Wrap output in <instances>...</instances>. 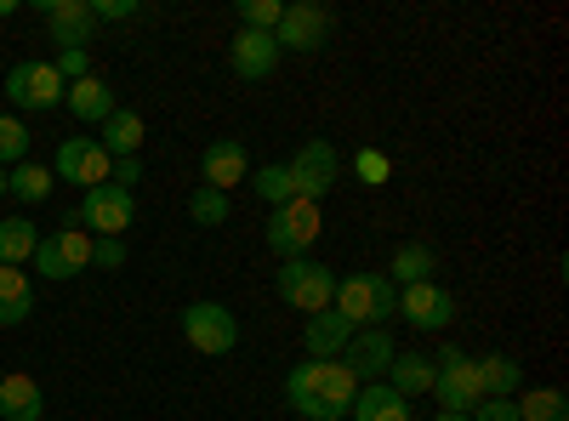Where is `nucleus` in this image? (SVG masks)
<instances>
[{
	"label": "nucleus",
	"mask_w": 569,
	"mask_h": 421,
	"mask_svg": "<svg viewBox=\"0 0 569 421\" xmlns=\"http://www.w3.org/2000/svg\"><path fill=\"white\" fill-rule=\"evenodd\" d=\"M359 393V377L342 359H302L291 377H284V404L302 421H348Z\"/></svg>",
	"instance_id": "obj_1"
},
{
	"label": "nucleus",
	"mask_w": 569,
	"mask_h": 421,
	"mask_svg": "<svg viewBox=\"0 0 569 421\" xmlns=\"http://www.w3.org/2000/svg\"><path fill=\"white\" fill-rule=\"evenodd\" d=\"M330 313H342L353 331H376L382 319L399 313V285H393L388 273H348V279H337Z\"/></svg>",
	"instance_id": "obj_2"
},
{
	"label": "nucleus",
	"mask_w": 569,
	"mask_h": 421,
	"mask_svg": "<svg viewBox=\"0 0 569 421\" xmlns=\"http://www.w3.org/2000/svg\"><path fill=\"white\" fill-rule=\"evenodd\" d=\"M273 291H279L284 308H297V313H325L330 297H337V273H330L325 262H313V257H291V262H279Z\"/></svg>",
	"instance_id": "obj_3"
},
{
	"label": "nucleus",
	"mask_w": 569,
	"mask_h": 421,
	"mask_svg": "<svg viewBox=\"0 0 569 421\" xmlns=\"http://www.w3.org/2000/svg\"><path fill=\"white\" fill-rule=\"evenodd\" d=\"M433 393H439V410L450 415H472L485 399V382H479V359L461 353V348H445L433 359Z\"/></svg>",
	"instance_id": "obj_4"
},
{
	"label": "nucleus",
	"mask_w": 569,
	"mask_h": 421,
	"mask_svg": "<svg viewBox=\"0 0 569 421\" xmlns=\"http://www.w3.org/2000/svg\"><path fill=\"white\" fill-rule=\"evenodd\" d=\"M177 324H182V337H188V348H194V353L222 359V353L240 348V319H233L222 302H188L177 313Z\"/></svg>",
	"instance_id": "obj_5"
},
{
	"label": "nucleus",
	"mask_w": 569,
	"mask_h": 421,
	"mask_svg": "<svg viewBox=\"0 0 569 421\" xmlns=\"http://www.w3.org/2000/svg\"><path fill=\"white\" fill-rule=\"evenodd\" d=\"M319 206L313 200H284L273 217H268V233H262V240H268V251L279 257V262H291V257H308V245L319 240Z\"/></svg>",
	"instance_id": "obj_6"
},
{
	"label": "nucleus",
	"mask_w": 569,
	"mask_h": 421,
	"mask_svg": "<svg viewBox=\"0 0 569 421\" xmlns=\"http://www.w3.org/2000/svg\"><path fill=\"white\" fill-rule=\"evenodd\" d=\"M284 171H291V189H297V200H325L330 189H337V177H342V160H337V149L325 143V137H308V143L284 160Z\"/></svg>",
	"instance_id": "obj_7"
},
{
	"label": "nucleus",
	"mask_w": 569,
	"mask_h": 421,
	"mask_svg": "<svg viewBox=\"0 0 569 421\" xmlns=\"http://www.w3.org/2000/svg\"><path fill=\"white\" fill-rule=\"evenodd\" d=\"M74 222L91 228L98 240H126V228L137 222V200H131L126 189H114V182H103V189H86V194H80Z\"/></svg>",
	"instance_id": "obj_8"
},
{
	"label": "nucleus",
	"mask_w": 569,
	"mask_h": 421,
	"mask_svg": "<svg viewBox=\"0 0 569 421\" xmlns=\"http://www.w3.org/2000/svg\"><path fill=\"white\" fill-rule=\"evenodd\" d=\"M330 7H319V0H284V18H279V29H273V46L279 52H319V46L330 40Z\"/></svg>",
	"instance_id": "obj_9"
},
{
	"label": "nucleus",
	"mask_w": 569,
	"mask_h": 421,
	"mask_svg": "<svg viewBox=\"0 0 569 421\" xmlns=\"http://www.w3.org/2000/svg\"><path fill=\"white\" fill-rule=\"evenodd\" d=\"M63 80H58V69L52 63H40V58H29V63H12V74H7V98H12V109H34V114H46V109H63Z\"/></svg>",
	"instance_id": "obj_10"
},
{
	"label": "nucleus",
	"mask_w": 569,
	"mask_h": 421,
	"mask_svg": "<svg viewBox=\"0 0 569 421\" xmlns=\"http://www.w3.org/2000/svg\"><path fill=\"white\" fill-rule=\"evenodd\" d=\"M34 268L46 279H74L91 268V233L86 228H58V233H46V240L34 245Z\"/></svg>",
	"instance_id": "obj_11"
},
{
	"label": "nucleus",
	"mask_w": 569,
	"mask_h": 421,
	"mask_svg": "<svg viewBox=\"0 0 569 421\" xmlns=\"http://www.w3.org/2000/svg\"><path fill=\"white\" fill-rule=\"evenodd\" d=\"M109 166H114V160L103 154L98 137H63L58 160H52V177H58V182H86V189H103Z\"/></svg>",
	"instance_id": "obj_12"
},
{
	"label": "nucleus",
	"mask_w": 569,
	"mask_h": 421,
	"mask_svg": "<svg viewBox=\"0 0 569 421\" xmlns=\"http://www.w3.org/2000/svg\"><path fill=\"white\" fill-rule=\"evenodd\" d=\"M40 18H46V34H52L58 52H86L91 29H98V18H91V0H46Z\"/></svg>",
	"instance_id": "obj_13"
},
{
	"label": "nucleus",
	"mask_w": 569,
	"mask_h": 421,
	"mask_svg": "<svg viewBox=\"0 0 569 421\" xmlns=\"http://www.w3.org/2000/svg\"><path fill=\"white\" fill-rule=\"evenodd\" d=\"M399 313L416 324V331H445V324L456 319V297L439 285V279H421V285L399 291Z\"/></svg>",
	"instance_id": "obj_14"
},
{
	"label": "nucleus",
	"mask_w": 569,
	"mask_h": 421,
	"mask_svg": "<svg viewBox=\"0 0 569 421\" xmlns=\"http://www.w3.org/2000/svg\"><path fill=\"white\" fill-rule=\"evenodd\" d=\"M200 177H206V189H217V194H228L233 182H246L251 177V154H246L240 137H217V143H206Z\"/></svg>",
	"instance_id": "obj_15"
},
{
	"label": "nucleus",
	"mask_w": 569,
	"mask_h": 421,
	"mask_svg": "<svg viewBox=\"0 0 569 421\" xmlns=\"http://www.w3.org/2000/svg\"><path fill=\"white\" fill-rule=\"evenodd\" d=\"M279 46H273V34H262V29H240L228 40V69L240 74V80H268L273 69H279Z\"/></svg>",
	"instance_id": "obj_16"
},
{
	"label": "nucleus",
	"mask_w": 569,
	"mask_h": 421,
	"mask_svg": "<svg viewBox=\"0 0 569 421\" xmlns=\"http://www.w3.org/2000/svg\"><path fill=\"white\" fill-rule=\"evenodd\" d=\"M393 337L376 324V331H353V342L342 348V364L353 370L359 382H376V377H388V364H393Z\"/></svg>",
	"instance_id": "obj_17"
},
{
	"label": "nucleus",
	"mask_w": 569,
	"mask_h": 421,
	"mask_svg": "<svg viewBox=\"0 0 569 421\" xmlns=\"http://www.w3.org/2000/svg\"><path fill=\"white\" fill-rule=\"evenodd\" d=\"M353 342V324L342 319V313H308V324H302V348H308V359H342V348Z\"/></svg>",
	"instance_id": "obj_18"
},
{
	"label": "nucleus",
	"mask_w": 569,
	"mask_h": 421,
	"mask_svg": "<svg viewBox=\"0 0 569 421\" xmlns=\"http://www.w3.org/2000/svg\"><path fill=\"white\" fill-rule=\"evenodd\" d=\"M46 415V399H40V382L12 370V377H0V421H40Z\"/></svg>",
	"instance_id": "obj_19"
},
{
	"label": "nucleus",
	"mask_w": 569,
	"mask_h": 421,
	"mask_svg": "<svg viewBox=\"0 0 569 421\" xmlns=\"http://www.w3.org/2000/svg\"><path fill=\"white\" fill-rule=\"evenodd\" d=\"M63 109L74 114V120H109L120 103H114V91H109V80H98V74H86V80H74L69 91H63Z\"/></svg>",
	"instance_id": "obj_20"
},
{
	"label": "nucleus",
	"mask_w": 569,
	"mask_h": 421,
	"mask_svg": "<svg viewBox=\"0 0 569 421\" xmlns=\"http://www.w3.org/2000/svg\"><path fill=\"white\" fill-rule=\"evenodd\" d=\"M388 388H393L399 399L433 393V359H427V353H416V348L393 353V364H388Z\"/></svg>",
	"instance_id": "obj_21"
},
{
	"label": "nucleus",
	"mask_w": 569,
	"mask_h": 421,
	"mask_svg": "<svg viewBox=\"0 0 569 421\" xmlns=\"http://www.w3.org/2000/svg\"><path fill=\"white\" fill-rule=\"evenodd\" d=\"M353 421H410V399H399L388 382H370L353 393Z\"/></svg>",
	"instance_id": "obj_22"
},
{
	"label": "nucleus",
	"mask_w": 569,
	"mask_h": 421,
	"mask_svg": "<svg viewBox=\"0 0 569 421\" xmlns=\"http://www.w3.org/2000/svg\"><path fill=\"white\" fill-rule=\"evenodd\" d=\"M479 382H485V399H518L525 388V364L512 353H485L479 359Z\"/></svg>",
	"instance_id": "obj_23"
},
{
	"label": "nucleus",
	"mask_w": 569,
	"mask_h": 421,
	"mask_svg": "<svg viewBox=\"0 0 569 421\" xmlns=\"http://www.w3.org/2000/svg\"><path fill=\"white\" fill-rule=\"evenodd\" d=\"M98 143H103L109 160L137 154V149H142V114H137V109H114V114L103 120V137H98Z\"/></svg>",
	"instance_id": "obj_24"
},
{
	"label": "nucleus",
	"mask_w": 569,
	"mask_h": 421,
	"mask_svg": "<svg viewBox=\"0 0 569 421\" xmlns=\"http://www.w3.org/2000/svg\"><path fill=\"white\" fill-rule=\"evenodd\" d=\"M439 273V257H433V245H416V240H405L399 251H393V268H388V279L405 291V285H421V279H433Z\"/></svg>",
	"instance_id": "obj_25"
},
{
	"label": "nucleus",
	"mask_w": 569,
	"mask_h": 421,
	"mask_svg": "<svg viewBox=\"0 0 569 421\" xmlns=\"http://www.w3.org/2000/svg\"><path fill=\"white\" fill-rule=\"evenodd\" d=\"M34 313V285L23 268H0V324H23Z\"/></svg>",
	"instance_id": "obj_26"
},
{
	"label": "nucleus",
	"mask_w": 569,
	"mask_h": 421,
	"mask_svg": "<svg viewBox=\"0 0 569 421\" xmlns=\"http://www.w3.org/2000/svg\"><path fill=\"white\" fill-rule=\"evenodd\" d=\"M52 189H58V177H52V166H18L12 177H7V194L12 200H23V206H40V200H52Z\"/></svg>",
	"instance_id": "obj_27"
},
{
	"label": "nucleus",
	"mask_w": 569,
	"mask_h": 421,
	"mask_svg": "<svg viewBox=\"0 0 569 421\" xmlns=\"http://www.w3.org/2000/svg\"><path fill=\"white\" fill-rule=\"evenodd\" d=\"M512 404H518V421H569V399L558 388H530Z\"/></svg>",
	"instance_id": "obj_28"
},
{
	"label": "nucleus",
	"mask_w": 569,
	"mask_h": 421,
	"mask_svg": "<svg viewBox=\"0 0 569 421\" xmlns=\"http://www.w3.org/2000/svg\"><path fill=\"white\" fill-rule=\"evenodd\" d=\"M34 228L23 222V217H7L0 222V268H23L29 257H34Z\"/></svg>",
	"instance_id": "obj_29"
},
{
	"label": "nucleus",
	"mask_w": 569,
	"mask_h": 421,
	"mask_svg": "<svg viewBox=\"0 0 569 421\" xmlns=\"http://www.w3.org/2000/svg\"><path fill=\"white\" fill-rule=\"evenodd\" d=\"M29 160V126L18 114H0V171Z\"/></svg>",
	"instance_id": "obj_30"
},
{
	"label": "nucleus",
	"mask_w": 569,
	"mask_h": 421,
	"mask_svg": "<svg viewBox=\"0 0 569 421\" xmlns=\"http://www.w3.org/2000/svg\"><path fill=\"white\" fill-rule=\"evenodd\" d=\"M251 189H257V200H268L273 211H279L284 200H297V189H291V171H284V166H262V171L251 177Z\"/></svg>",
	"instance_id": "obj_31"
},
{
	"label": "nucleus",
	"mask_w": 569,
	"mask_h": 421,
	"mask_svg": "<svg viewBox=\"0 0 569 421\" xmlns=\"http://www.w3.org/2000/svg\"><path fill=\"white\" fill-rule=\"evenodd\" d=\"M188 217H194L200 228H222L228 222V194H217V189H206V182H200V189L188 194Z\"/></svg>",
	"instance_id": "obj_32"
},
{
	"label": "nucleus",
	"mask_w": 569,
	"mask_h": 421,
	"mask_svg": "<svg viewBox=\"0 0 569 421\" xmlns=\"http://www.w3.org/2000/svg\"><path fill=\"white\" fill-rule=\"evenodd\" d=\"M279 18H284V0H240V29H262V34H273Z\"/></svg>",
	"instance_id": "obj_33"
},
{
	"label": "nucleus",
	"mask_w": 569,
	"mask_h": 421,
	"mask_svg": "<svg viewBox=\"0 0 569 421\" xmlns=\"http://www.w3.org/2000/svg\"><path fill=\"white\" fill-rule=\"evenodd\" d=\"M467 421H518V404L512 399H479V410H472Z\"/></svg>",
	"instance_id": "obj_34"
},
{
	"label": "nucleus",
	"mask_w": 569,
	"mask_h": 421,
	"mask_svg": "<svg viewBox=\"0 0 569 421\" xmlns=\"http://www.w3.org/2000/svg\"><path fill=\"white\" fill-rule=\"evenodd\" d=\"M126 262V240H91V268H120Z\"/></svg>",
	"instance_id": "obj_35"
},
{
	"label": "nucleus",
	"mask_w": 569,
	"mask_h": 421,
	"mask_svg": "<svg viewBox=\"0 0 569 421\" xmlns=\"http://www.w3.org/2000/svg\"><path fill=\"white\" fill-rule=\"evenodd\" d=\"M109 182H114V189H126V194H131V182H142V160H137V154L114 160V166H109Z\"/></svg>",
	"instance_id": "obj_36"
},
{
	"label": "nucleus",
	"mask_w": 569,
	"mask_h": 421,
	"mask_svg": "<svg viewBox=\"0 0 569 421\" xmlns=\"http://www.w3.org/2000/svg\"><path fill=\"white\" fill-rule=\"evenodd\" d=\"M137 0H91V18H137Z\"/></svg>",
	"instance_id": "obj_37"
},
{
	"label": "nucleus",
	"mask_w": 569,
	"mask_h": 421,
	"mask_svg": "<svg viewBox=\"0 0 569 421\" xmlns=\"http://www.w3.org/2000/svg\"><path fill=\"white\" fill-rule=\"evenodd\" d=\"M359 171H365V182H382L388 177V160L382 154H359Z\"/></svg>",
	"instance_id": "obj_38"
},
{
	"label": "nucleus",
	"mask_w": 569,
	"mask_h": 421,
	"mask_svg": "<svg viewBox=\"0 0 569 421\" xmlns=\"http://www.w3.org/2000/svg\"><path fill=\"white\" fill-rule=\"evenodd\" d=\"M433 421H467V415H450V410H439V415H433Z\"/></svg>",
	"instance_id": "obj_39"
},
{
	"label": "nucleus",
	"mask_w": 569,
	"mask_h": 421,
	"mask_svg": "<svg viewBox=\"0 0 569 421\" xmlns=\"http://www.w3.org/2000/svg\"><path fill=\"white\" fill-rule=\"evenodd\" d=\"M0 200H7V171H0Z\"/></svg>",
	"instance_id": "obj_40"
}]
</instances>
